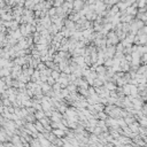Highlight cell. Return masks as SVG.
<instances>
[{
	"label": "cell",
	"instance_id": "obj_1",
	"mask_svg": "<svg viewBox=\"0 0 147 147\" xmlns=\"http://www.w3.org/2000/svg\"><path fill=\"white\" fill-rule=\"evenodd\" d=\"M106 39H107V46H110V45H117L121 40L117 36V33L115 32V30H110L107 35H106Z\"/></svg>",
	"mask_w": 147,
	"mask_h": 147
},
{
	"label": "cell",
	"instance_id": "obj_2",
	"mask_svg": "<svg viewBox=\"0 0 147 147\" xmlns=\"http://www.w3.org/2000/svg\"><path fill=\"white\" fill-rule=\"evenodd\" d=\"M72 5H74V11L81 12L83 9V7L85 6V1H84V0H74Z\"/></svg>",
	"mask_w": 147,
	"mask_h": 147
},
{
	"label": "cell",
	"instance_id": "obj_3",
	"mask_svg": "<svg viewBox=\"0 0 147 147\" xmlns=\"http://www.w3.org/2000/svg\"><path fill=\"white\" fill-rule=\"evenodd\" d=\"M64 27L69 30H72V31H76V22L71 21L70 19H65L64 20Z\"/></svg>",
	"mask_w": 147,
	"mask_h": 147
},
{
	"label": "cell",
	"instance_id": "obj_4",
	"mask_svg": "<svg viewBox=\"0 0 147 147\" xmlns=\"http://www.w3.org/2000/svg\"><path fill=\"white\" fill-rule=\"evenodd\" d=\"M52 132H53L57 138H64V137H65V134H67V131H65V130H62V129H60V128H55V129H53V130H52Z\"/></svg>",
	"mask_w": 147,
	"mask_h": 147
},
{
	"label": "cell",
	"instance_id": "obj_5",
	"mask_svg": "<svg viewBox=\"0 0 147 147\" xmlns=\"http://www.w3.org/2000/svg\"><path fill=\"white\" fill-rule=\"evenodd\" d=\"M35 124H36V129H37V131H38V132H41V133H43V132H45V131H46L45 126L43 125V123H41L39 120H38V121H36V122H35Z\"/></svg>",
	"mask_w": 147,
	"mask_h": 147
},
{
	"label": "cell",
	"instance_id": "obj_6",
	"mask_svg": "<svg viewBox=\"0 0 147 147\" xmlns=\"http://www.w3.org/2000/svg\"><path fill=\"white\" fill-rule=\"evenodd\" d=\"M35 116H36V120H41L43 117H45V110L44 109H40V110H36L35 112Z\"/></svg>",
	"mask_w": 147,
	"mask_h": 147
},
{
	"label": "cell",
	"instance_id": "obj_7",
	"mask_svg": "<svg viewBox=\"0 0 147 147\" xmlns=\"http://www.w3.org/2000/svg\"><path fill=\"white\" fill-rule=\"evenodd\" d=\"M55 81H57L61 76V71L60 70H52V75H51Z\"/></svg>",
	"mask_w": 147,
	"mask_h": 147
},
{
	"label": "cell",
	"instance_id": "obj_8",
	"mask_svg": "<svg viewBox=\"0 0 147 147\" xmlns=\"http://www.w3.org/2000/svg\"><path fill=\"white\" fill-rule=\"evenodd\" d=\"M47 15L49 16V17H53V16H55L56 15V7H51L48 11H47Z\"/></svg>",
	"mask_w": 147,
	"mask_h": 147
},
{
	"label": "cell",
	"instance_id": "obj_9",
	"mask_svg": "<svg viewBox=\"0 0 147 147\" xmlns=\"http://www.w3.org/2000/svg\"><path fill=\"white\" fill-rule=\"evenodd\" d=\"M123 93H124V96H130L131 89H130V84H129V83L123 86Z\"/></svg>",
	"mask_w": 147,
	"mask_h": 147
},
{
	"label": "cell",
	"instance_id": "obj_10",
	"mask_svg": "<svg viewBox=\"0 0 147 147\" xmlns=\"http://www.w3.org/2000/svg\"><path fill=\"white\" fill-rule=\"evenodd\" d=\"M137 35H147V24H145L142 28H140L139 30H138V32H137Z\"/></svg>",
	"mask_w": 147,
	"mask_h": 147
},
{
	"label": "cell",
	"instance_id": "obj_11",
	"mask_svg": "<svg viewBox=\"0 0 147 147\" xmlns=\"http://www.w3.org/2000/svg\"><path fill=\"white\" fill-rule=\"evenodd\" d=\"M140 110H141V113H142V115H145V116H147V104H142V106H141V108H140Z\"/></svg>",
	"mask_w": 147,
	"mask_h": 147
},
{
	"label": "cell",
	"instance_id": "obj_12",
	"mask_svg": "<svg viewBox=\"0 0 147 147\" xmlns=\"http://www.w3.org/2000/svg\"><path fill=\"white\" fill-rule=\"evenodd\" d=\"M47 83H48L49 85H52V86H53V85L56 83V81H55V80H54L52 76H48V78H47Z\"/></svg>",
	"mask_w": 147,
	"mask_h": 147
},
{
	"label": "cell",
	"instance_id": "obj_13",
	"mask_svg": "<svg viewBox=\"0 0 147 147\" xmlns=\"http://www.w3.org/2000/svg\"><path fill=\"white\" fill-rule=\"evenodd\" d=\"M146 80H147V76H146Z\"/></svg>",
	"mask_w": 147,
	"mask_h": 147
},
{
	"label": "cell",
	"instance_id": "obj_14",
	"mask_svg": "<svg viewBox=\"0 0 147 147\" xmlns=\"http://www.w3.org/2000/svg\"><path fill=\"white\" fill-rule=\"evenodd\" d=\"M84 1H86V0H84Z\"/></svg>",
	"mask_w": 147,
	"mask_h": 147
}]
</instances>
